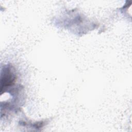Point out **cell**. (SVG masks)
Listing matches in <instances>:
<instances>
[{"label": "cell", "instance_id": "1", "mask_svg": "<svg viewBox=\"0 0 132 132\" xmlns=\"http://www.w3.org/2000/svg\"><path fill=\"white\" fill-rule=\"evenodd\" d=\"M16 79V75L14 68L10 64L4 65L1 70V94L14 86Z\"/></svg>", "mask_w": 132, "mask_h": 132}]
</instances>
